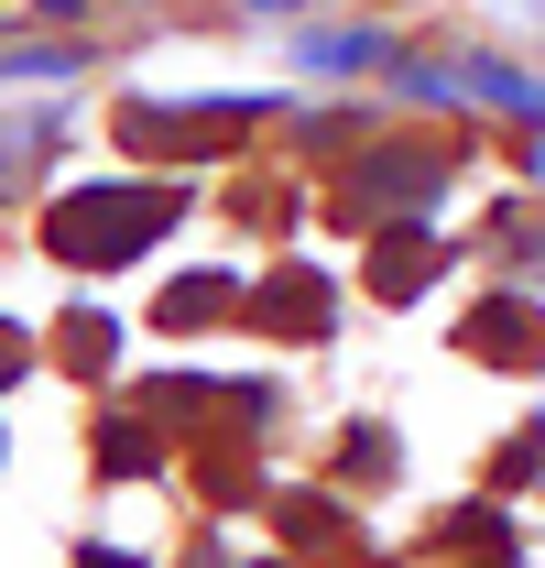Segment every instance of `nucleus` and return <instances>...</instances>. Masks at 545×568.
<instances>
[{
    "label": "nucleus",
    "instance_id": "13",
    "mask_svg": "<svg viewBox=\"0 0 545 568\" xmlns=\"http://www.w3.org/2000/svg\"><path fill=\"white\" fill-rule=\"evenodd\" d=\"M535 22H545V0H535Z\"/></svg>",
    "mask_w": 545,
    "mask_h": 568
},
{
    "label": "nucleus",
    "instance_id": "8",
    "mask_svg": "<svg viewBox=\"0 0 545 568\" xmlns=\"http://www.w3.org/2000/svg\"><path fill=\"white\" fill-rule=\"evenodd\" d=\"M306 67H382V33H306Z\"/></svg>",
    "mask_w": 545,
    "mask_h": 568
},
{
    "label": "nucleus",
    "instance_id": "7",
    "mask_svg": "<svg viewBox=\"0 0 545 568\" xmlns=\"http://www.w3.org/2000/svg\"><path fill=\"white\" fill-rule=\"evenodd\" d=\"M110 351H121V328H110L99 306H76V317H66V361H76V372H99Z\"/></svg>",
    "mask_w": 545,
    "mask_h": 568
},
{
    "label": "nucleus",
    "instance_id": "4",
    "mask_svg": "<svg viewBox=\"0 0 545 568\" xmlns=\"http://www.w3.org/2000/svg\"><path fill=\"white\" fill-rule=\"evenodd\" d=\"M251 328L317 339V328H328V274H272V284H251Z\"/></svg>",
    "mask_w": 545,
    "mask_h": 568
},
{
    "label": "nucleus",
    "instance_id": "1",
    "mask_svg": "<svg viewBox=\"0 0 545 568\" xmlns=\"http://www.w3.org/2000/svg\"><path fill=\"white\" fill-rule=\"evenodd\" d=\"M175 186H153V175H110V186H66L55 209H44V252L76 263V274H121L132 252H153L164 230H175Z\"/></svg>",
    "mask_w": 545,
    "mask_h": 568
},
{
    "label": "nucleus",
    "instance_id": "2",
    "mask_svg": "<svg viewBox=\"0 0 545 568\" xmlns=\"http://www.w3.org/2000/svg\"><path fill=\"white\" fill-rule=\"evenodd\" d=\"M436 209V153L425 142H393V153H360L339 175V219L349 230H382V219H425Z\"/></svg>",
    "mask_w": 545,
    "mask_h": 568
},
{
    "label": "nucleus",
    "instance_id": "5",
    "mask_svg": "<svg viewBox=\"0 0 545 568\" xmlns=\"http://www.w3.org/2000/svg\"><path fill=\"white\" fill-rule=\"evenodd\" d=\"M425 274H436V241H425V219L382 230V252H371V295H382V306H404V295H414Z\"/></svg>",
    "mask_w": 545,
    "mask_h": 568
},
{
    "label": "nucleus",
    "instance_id": "11",
    "mask_svg": "<svg viewBox=\"0 0 545 568\" xmlns=\"http://www.w3.org/2000/svg\"><path fill=\"white\" fill-rule=\"evenodd\" d=\"M22 372H33V339H22V328H0V383H22Z\"/></svg>",
    "mask_w": 545,
    "mask_h": 568
},
{
    "label": "nucleus",
    "instance_id": "3",
    "mask_svg": "<svg viewBox=\"0 0 545 568\" xmlns=\"http://www.w3.org/2000/svg\"><path fill=\"white\" fill-rule=\"evenodd\" d=\"M459 339H470L480 361H502V372H524V361H545V306H524V295H491Z\"/></svg>",
    "mask_w": 545,
    "mask_h": 568
},
{
    "label": "nucleus",
    "instance_id": "9",
    "mask_svg": "<svg viewBox=\"0 0 545 568\" xmlns=\"http://www.w3.org/2000/svg\"><path fill=\"white\" fill-rule=\"evenodd\" d=\"M448 547H470V558H502V547H513V525H502V514H448Z\"/></svg>",
    "mask_w": 545,
    "mask_h": 568
},
{
    "label": "nucleus",
    "instance_id": "6",
    "mask_svg": "<svg viewBox=\"0 0 545 568\" xmlns=\"http://www.w3.org/2000/svg\"><path fill=\"white\" fill-rule=\"evenodd\" d=\"M229 306H240V284H229V274H186V284H164L153 317H164V328H207V317H229Z\"/></svg>",
    "mask_w": 545,
    "mask_h": 568
},
{
    "label": "nucleus",
    "instance_id": "12",
    "mask_svg": "<svg viewBox=\"0 0 545 568\" xmlns=\"http://www.w3.org/2000/svg\"><path fill=\"white\" fill-rule=\"evenodd\" d=\"M251 11H295V0H251Z\"/></svg>",
    "mask_w": 545,
    "mask_h": 568
},
{
    "label": "nucleus",
    "instance_id": "10",
    "mask_svg": "<svg viewBox=\"0 0 545 568\" xmlns=\"http://www.w3.org/2000/svg\"><path fill=\"white\" fill-rule=\"evenodd\" d=\"M99 448H110V459H99L110 481H142V470H153V437H142V426H110Z\"/></svg>",
    "mask_w": 545,
    "mask_h": 568
}]
</instances>
